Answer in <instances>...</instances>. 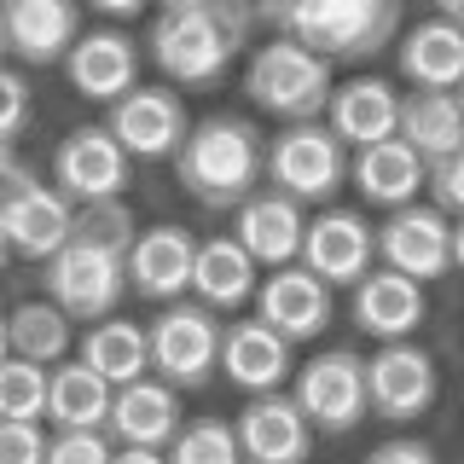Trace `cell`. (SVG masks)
<instances>
[{
  "label": "cell",
  "mask_w": 464,
  "mask_h": 464,
  "mask_svg": "<svg viewBox=\"0 0 464 464\" xmlns=\"http://www.w3.org/2000/svg\"><path fill=\"white\" fill-rule=\"evenodd\" d=\"M366 464H441L430 453L424 441H412V435H395V441H383V447H372Z\"/></svg>",
  "instance_id": "obj_39"
},
{
  "label": "cell",
  "mask_w": 464,
  "mask_h": 464,
  "mask_svg": "<svg viewBox=\"0 0 464 464\" xmlns=\"http://www.w3.org/2000/svg\"><path fill=\"white\" fill-rule=\"evenodd\" d=\"M47 389H53V372L35 366L24 354H6L0 360V418H47Z\"/></svg>",
  "instance_id": "obj_32"
},
{
  "label": "cell",
  "mask_w": 464,
  "mask_h": 464,
  "mask_svg": "<svg viewBox=\"0 0 464 464\" xmlns=\"http://www.w3.org/2000/svg\"><path fill=\"white\" fill-rule=\"evenodd\" d=\"M116 447L105 430H53L47 441V464H111Z\"/></svg>",
  "instance_id": "obj_35"
},
{
  "label": "cell",
  "mask_w": 464,
  "mask_h": 464,
  "mask_svg": "<svg viewBox=\"0 0 464 464\" xmlns=\"http://www.w3.org/2000/svg\"><path fill=\"white\" fill-rule=\"evenodd\" d=\"M0 464H47V430L35 418H0Z\"/></svg>",
  "instance_id": "obj_36"
},
{
  "label": "cell",
  "mask_w": 464,
  "mask_h": 464,
  "mask_svg": "<svg viewBox=\"0 0 464 464\" xmlns=\"http://www.w3.org/2000/svg\"><path fill=\"white\" fill-rule=\"evenodd\" d=\"M12 261V238H6V221H0V267Z\"/></svg>",
  "instance_id": "obj_46"
},
{
  "label": "cell",
  "mask_w": 464,
  "mask_h": 464,
  "mask_svg": "<svg viewBox=\"0 0 464 464\" xmlns=\"http://www.w3.org/2000/svg\"><path fill=\"white\" fill-rule=\"evenodd\" d=\"M82 6L105 12V18H140V12H145V0H82Z\"/></svg>",
  "instance_id": "obj_40"
},
{
  "label": "cell",
  "mask_w": 464,
  "mask_h": 464,
  "mask_svg": "<svg viewBox=\"0 0 464 464\" xmlns=\"http://www.w3.org/2000/svg\"><path fill=\"white\" fill-rule=\"evenodd\" d=\"M302 267H314L331 290L360 285L377 267V227L354 209H319L302 238Z\"/></svg>",
  "instance_id": "obj_13"
},
{
  "label": "cell",
  "mask_w": 464,
  "mask_h": 464,
  "mask_svg": "<svg viewBox=\"0 0 464 464\" xmlns=\"http://www.w3.org/2000/svg\"><path fill=\"white\" fill-rule=\"evenodd\" d=\"M453 267L464 273V215H459V221H453Z\"/></svg>",
  "instance_id": "obj_42"
},
{
  "label": "cell",
  "mask_w": 464,
  "mask_h": 464,
  "mask_svg": "<svg viewBox=\"0 0 464 464\" xmlns=\"http://www.w3.org/2000/svg\"><path fill=\"white\" fill-rule=\"evenodd\" d=\"M111 464H169V453L163 447H116Z\"/></svg>",
  "instance_id": "obj_41"
},
{
  "label": "cell",
  "mask_w": 464,
  "mask_h": 464,
  "mask_svg": "<svg viewBox=\"0 0 464 464\" xmlns=\"http://www.w3.org/2000/svg\"><path fill=\"white\" fill-rule=\"evenodd\" d=\"M348 180H354V192L366 198L372 209H406V203H418V192L430 186V163L395 134V140H377L366 151H354Z\"/></svg>",
  "instance_id": "obj_25"
},
{
  "label": "cell",
  "mask_w": 464,
  "mask_h": 464,
  "mask_svg": "<svg viewBox=\"0 0 464 464\" xmlns=\"http://www.w3.org/2000/svg\"><path fill=\"white\" fill-rule=\"evenodd\" d=\"M145 331H151V372L163 377V383L203 389L215 372H221V337H227V325H221V314L203 308L198 296L169 302V308L157 314Z\"/></svg>",
  "instance_id": "obj_6"
},
{
  "label": "cell",
  "mask_w": 464,
  "mask_h": 464,
  "mask_svg": "<svg viewBox=\"0 0 464 464\" xmlns=\"http://www.w3.org/2000/svg\"><path fill=\"white\" fill-rule=\"evenodd\" d=\"M377 261L406 273V279L430 285L453 267V221L441 203H406L389 209V221L377 227Z\"/></svg>",
  "instance_id": "obj_12"
},
{
  "label": "cell",
  "mask_w": 464,
  "mask_h": 464,
  "mask_svg": "<svg viewBox=\"0 0 464 464\" xmlns=\"http://www.w3.org/2000/svg\"><path fill=\"white\" fill-rule=\"evenodd\" d=\"M192 261H198V238L186 227H145L134 238V250H128V290L145 302H180L192 296Z\"/></svg>",
  "instance_id": "obj_16"
},
{
  "label": "cell",
  "mask_w": 464,
  "mask_h": 464,
  "mask_svg": "<svg viewBox=\"0 0 464 464\" xmlns=\"http://www.w3.org/2000/svg\"><path fill=\"white\" fill-rule=\"evenodd\" d=\"M111 134L122 140V151L134 157V163H157V157H174L192 134V116H186V99L174 93L169 82L157 87H134V93H122L111 105Z\"/></svg>",
  "instance_id": "obj_11"
},
{
  "label": "cell",
  "mask_w": 464,
  "mask_h": 464,
  "mask_svg": "<svg viewBox=\"0 0 464 464\" xmlns=\"http://www.w3.org/2000/svg\"><path fill=\"white\" fill-rule=\"evenodd\" d=\"M82 360L99 377H111L116 389L134 383V377H151V331L134 325V319H116L111 314V319H99V325H87Z\"/></svg>",
  "instance_id": "obj_30"
},
{
  "label": "cell",
  "mask_w": 464,
  "mask_h": 464,
  "mask_svg": "<svg viewBox=\"0 0 464 464\" xmlns=\"http://www.w3.org/2000/svg\"><path fill=\"white\" fill-rule=\"evenodd\" d=\"M430 192H435V203H441L447 215H464V145L430 169Z\"/></svg>",
  "instance_id": "obj_38"
},
{
  "label": "cell",
  "mask_w": 464,
  "mask_h": 464,
  "mask_svg": "<svg viewBox=\"0 0 464 464\" xmlns=\"http://www.w3.org/2000/svg\"><path fill=\"white\" fill-rule=\"evenodd\" d=\"M64 76L82 99L116 105L122 93L140 87V41L122 35V29H82V41L64 58Z\"/></svg>",
  "instance_id": "obj_17"
},
{
  "label": "cell",
  "mask_w": 464,
  "mask_h": 464,
  "mask_svg": "<svg viewBox=\"0 0 464 464\" xmlns=\"http://www.w3.org/2000/svg\"><path fill=\"white\" fill-rule=\"evenodd\" d=\"M435 12H441V18H453V24H464V0H435Z\"/></svg>",
  "instance_id": "obj_43"
},
{
  "label": "cell",
  "mask_w": 464,
  "mask_h": 464,
  "mask_svg": "<svg viewBox=\"0 0 464 464\" xmlns=\"http://www.w3.org/2000/svg\"><path fill=\"white\" fill-rule=\"evenodd\" d=\"M6 47L24 64H64L82 41V0H0Z\"/></svg>",
  "instance_id": "obj_18"
},
{
  "label": "cell",
  "mask_w": 464,
  "mask_h": 464,
  "mask_svg": "<svg viewBox=\"0 0 464 464\" xmlns=\"http://www.w3.org/2000/svg\"><path fill=\"white\" fill-rule=\"evenodd\" d=\"M221 372L244 395H273V389H285V377H296V366H290V337L273 331L261 314L238 319L221 337Z\"/></svg>",
  "instance_id": "obj_22"
},
{
  "label": "cell",
  "mask_w": 464,
  "mask_h": 464,
  "mask_svg": "<svg viewBox=\"0 0 464 464\" xmlns=\"http://www.w3.org/2000/svg\"><path fill=\"white\" fill-rule=\"evenodd\" d=\"M145 47L169 87H215L250 47V24L227 0H163Z\"/></svg>",
  "instance_id": "obj_1"
},
{
  "label": "cell",
  "mask_w": 464,
  "mask_h": 464,
  "mask_svg": "<svg viewBox=\"0 0 464 464\" xmlns=\"http://www.w3.org/2000/svg\"><path fill=\"white\" fill-rule=\"evenodd\" d=\"M296 406L308 412V424L319 435H348L360 418L372 412V395H366V360L354 348H325L314 354L308 366L296 372Z\"/></svg>",
  "instance_id": "obj_9"
},
{
  "label": "cell",
  "mask_w": 464,
  "mask_h": 464,
  "mask_svg": "<svg viewBox=\"0 0 464 464\" xmlns=\"http://www.w3.org/2000/svg\"><path fill=\"white\" fill-rule=\"evenodd\" d=\"M238 244L250 250L261 267H290V261H302V238H308V215H302V203L279 192V186H261L238 203Z\"/></svg>",
  "instance_id": "obj_21"
},
{
  "label": "cell",
  "mask_w": 464,
  "mask_h": 464,
  "mask_svg": "<svg viewBox=\"0 0 464 464\" xmlns=\"http://www.w3.org/2000/svg\"><path fill=\"white\" fill-rule=\"evenodd\" d=\"M6 53H12V47H6V24H0V64H6Z\"/></svg>",
  "instance_id": "obj_47"
},
{
  "label": "cell",
  "mask_w": 464,
  "mask_h": 464,
  "mask_svg": "<svg viewBox=\"0 0 464 464\" xmlns=\"http://www.w3.org/2000/svg\"><path fill=\"white\" fill-rule=\"evenodd\" d=\"M401 140L412 145L430 169L441 163V157H453L464 145V105H459V93H430V87L406 93L401 99Z\"/></svg>",
  "instance_id": "obj_29"
},
{
  "label": "cell",
  "mask_w": 464,
  "mask_h": 464,
  "mask_svg": "<svg viewBox=\"0 0 464 464\" xmlns=\"http://www.w3.org/2000/svg\"><path fill=\"white\" fill-rule=\"evenodd\" d=\"M348 145L331 134V122H285L267 140V180L290 192L296 203H325L337 198V186L348 180Z\"/></svg>",
  "instance_id": "obj_7"
},
{
  "label": "cell",
  "mask_w": 464,
  "mask_h": 464,
  "mask_svg": "<svg viewBox=\"0 0 464 464\" xmlns=\"http://www.w3.org/2000/svg\"><path fill=\"white\" fill-rule=\"evenodd\" d=\"M331 93H337L331 58L302 47L296 35L261 41L250 53V64H244V99L256 111L279 116V122H319L331 111Z\"/></svg>",
  "instance_id": "obj_3"
},
{
  "label": "cell",
  "mask_w": 464,
  "mask_h": 464,
  "mask_svg": "<svg viewBox=\"0 0 464 464\" xmlns=\"http://www.w3.org/2000/svg\"><path fill=\"white\" fill-rule=\"evenodd\" d=\"M459 105H464V82H459Z\"/></svg>",
  "instance_id": "obj_48"
},
{
  "label": "cell",
  "mask_w": 464,
  "mask_h": 464,
  "mask_svg": "<svg viewBox=\"0 0 464 464\" xmlns=\"http://www.w3.org/2000/svg\"><path fill=\"white\" fill-rule=\"evenodd\" d=\"M401 76L412 87H430V93H459L464 82V24L453 18H424L418 29L401 35Z\"/></svg>",
  "instance_id": "obj_26"
},
{
  "label": "cell",
  "mask_w": 464,
  "mask_h": 464,
  "mask_svg": "<svg viewBox=\"0 0 464 464\" xmlns=\"http://www.w3.org/2000/svg\"><path fill=\"white\" fill-rule=\"evenodd\" d=\"M76 319H70L64 308H58L53 296L41 302H18L12 308V354L35 360V366H58V360L70 354V343H76Z\"/></svg>",
  "instance_id": "obj_31"
},
{
  "label": "cell",
  "mask_w": 464,
  "mask_h": 464,
  "mask_svg": "<svg viewBox=\"0 0 464 464\" xmlns=\"http://www.w3.org/2000/svg\"><path fill=\"white\" fill-rule=\"evenodd\" d=\"M256 314L273 331H285L290 343H308L331 325V285L314 267L290 261V267H267V279L256 290Z\"/></svg>",
  "instance_id": "obj_19"
},
{
  "label": "cell",
  "mask_w": 464,
  "mask_h": 464,
  "mask_svg": "<svg viewBox=\"0 0 464 464\" xmlns=\"http://www.w3.org/2000/svg\"><path fill=\"white\" fill-rule=\"evenodd\" d=\"M76 232L93 244H105V250H134L140 227H134V209H128L122 198H105V203H76Z\"/></svg>",
  "instance_id": "obj_34"
},
{
  "label": "cell",
  "mask_w": 464,
  "mask_h": 464,
  "mask_svg": "<svg viewBox=\"0 0 464 464\" xmlns=\"http://www.w3.org/2000/svg\"><path fill=\"white\" fill-rule=\"evenodd\" d=\"M314 424L296 406V395L273 389V395H250V406L238 412V447L244 464H308L314 453Z\"/></svg>",
  "instance_id": "obj_15"
},
{
  "label": "cell",
  "mask_w": 464,
  "mask_h": 464,
  "mask_svg": "<svg viewBox=\"0 0 464 464\" xmlns=\"http://www.w3.org/2000/svg\"><path fill=\"white\" fill-rule=\"evenodd\" d=\"M186 430V412H180V389L163 383V377H134V383L116 389L111 401V424L105 435L116 447H163Z\"/></svg>",
  "instance_id": "obj_20"
},
{
  "label": "cell",
  "mask_w": 464,
  "mask_h": 464,
  "mask_svg": "<svg viewBox=\"0 0 464 464\" xmlns=\"http://www.w3.org/2000/svg\"><path fill=\"white\" fill-rule=\"evenodd\" d=\"M41 285H47V296L76 319V325H99V319H111L116 302L128 296V256L82 238V232H70V244L47 261Z\"/></svg>",
  "instance_id": "obj_5"
},
{
  "label": "cell",
  "mask_w": 464,
  "mask_h": 464,
  "mask_svg": "<svg viewBox=\"0 0 464 464\" xmlns=\"http://www.w3.org/2000/svg\"><path fill=\"white\" fill-rule=\"evenodd\" d=\"M111 401H116V383L99 377L87 360H58L53 366V389H47L53 430H105Z\"/></svg>",
  "instance_id": "obj_28"
},
{
  "label": "cell",
  "mask_w": 464,
  "mask_h": 464,
  "mask_svg": "<svg viewBox=\"0 0 464 464\" xmlns=\"http://www.w3.org/2000/svg\"><path fill=\"white\" fill-rule=\"evenodd\" d=\"M401 99L406 93H395V82H383V76H348L331 93L325 122L348 151H366V145L401 134Z\"/></svg>",
  "instance_id": "obj_23"
},
{
  "label": "cell",
  "mask_w": 464,
  "mask_h": 464,
  "mask_svg": "<svg viewBox=\"0 0 464 464\" xmlns=\"http://www.w3.org/2000/svg\"><path fill=\"white\" fill-rule=\"evenodd\" d=\"M12 354V314H0V360Z\"/></svg>",
  "instance_id": "obj_44"
},
{
  "label": "cell",
  "mask_w": 464,
  "mask_h": 464,
  "mask_svg": "<svg viewBox=\"0 0 464 464\" xmlns=\"http://www.w3.org/2000/svg\"><path fill=\"white\" fill-rule=\"evenodd\" d=\"M169 464H244L238 424L227 418H198L169 441Z\"/></svg>",
  "instance_id": "obj_33"
},
{
  "label": "cell",
  "mask_w": 464,
  "mask_h": 464,
  "mask_svg": "<svg viewBox=\"0 0 464 464\" xmlns=\"http://www.w3.org/2000/svg\"><path fill=\"white\" fill-rule=\"evenodd\" d=\"M128 169H134V157L122 151V140L111 134V122L70 128V134L58 140V151H53V186H58L70 203L122 198Z\"/></svg>",
  "instance_id": "obj_10"
},
{
  "label": "cell",
  "mask_w": 464,
  "mask_h": 464,
  "mask_svg": "<svg viewBox=\"0 0 464 464\" xmlns=\"http://www.w3.org/2000/svg\"><path fill=\"white\" fill-rule=\"evenodd\" d=\"M0 221H6L12 256L24 261H53L76 232V203L58 186H41L29 169H12L0 180Z\"/></svg>",
  "instance_id": "obj_8"
},
{
  "label": "cell",
  "mask_w": 464,
  "mask_h": 464,
  "mask_svg": "<svg viewBox=\"0 0 464 464\" xmlns=\"http://www.w3.org/2000/svg\"><path fill=\"white\" fill-rule=\"evenodd\" d=\"M261 290V261L244 250L238 238H203L192 261V296L215 314H232L244 302H256Z\"/></svg>",
  "instance_id": "obj_27"
},
{
  "label": "cell",
  "mask_w": 464,
  "mask_h": 464,
  "mask_svg": "<svg viewBox=\"0 0 464 464\" xmlns=\"http://www.w3.org/2000/svg\"><path fill=\"white\" fill-rule=\"evenodd\" d=\"M366 395L372 412L389 424H412L435 406V360L412 343H383L366 360Z\"/></svg>",
  "instance_id": "obj_14"
},
{
  "label": "cell",
  "mask_w": 464,
  "mask_h": 464,
  "mask_svg": "<svg viewBox=\"0 0 464 464\" xmlns=\"http://www.w3.org/2000/svg\"><path fill=\"white\" fill-rule=\"evenodd\" d=\"M354 325L377 343H406L418 325H424V285L406 279L395 267H372L366 279L354 285V302H348Z\"/></svg>",
  "instance_id": "obj_24"
},
{
  "label": "cell",
  "mask_w": 464,
  "mask_h": 464,
  "mask_svg": "<svg viewBox=\"0 0 464 464\" xmlns=\"http://www.w3.org/2000/svg\"><path fill=\"white\" fill-rule=\"evenodd\" d=\"M12 169H18V163H12V140H6V134H0V180H6V174H12Z\"/></svg>",
  "instance_id": "obj_45"
},
{
  "label": "cell",
  "mask_w": 464,
  "mask_h": 464,
  "mask_svg": "<svg viewBox=\"0 0 464 464\" xmlns=\"http://www.w3.org/2000/svg\"><path fill=\"white\" fill-rule=\"evenodd\" d=\"M401 29V0H302L285 35H296L302 47L325 53L331 64L348 58H377Z\"/></svg>",
  "instance_id": "obj_4"
},
{
  "label": "cell",
  "mask_w": 464,
  "mask_h": 464,
  "mask_svg": "<svg viewBox=\"0 0 464 464\" xmlns=\"http://www.w3.org/2000/svg\"><path fill=\"white\" fill-rule=\"evenodd\" d=\"M261 174H267V134L238 111L192 122L186 145L174 151V180L203 209H238L250 192H261Z\"/></svg>",
  "instance_id": "obj_2"
},
{
  "label": "cell",
  "mask_w": 464,
  "mask_h": 464,
  "mask_svg": "<svg viewBox=\"0 0 464 464\" xmlns=\"http://www.w3.org/2000/svg\"><path fill=\"white\" fill-rule=\"evenodd\" d=\"M29 111H35V99H29V82L18 76V70L0 64V134L18 140L29 128Z\"/></svg>",
  "instance_id": "obj_37"
}]
</instances>
